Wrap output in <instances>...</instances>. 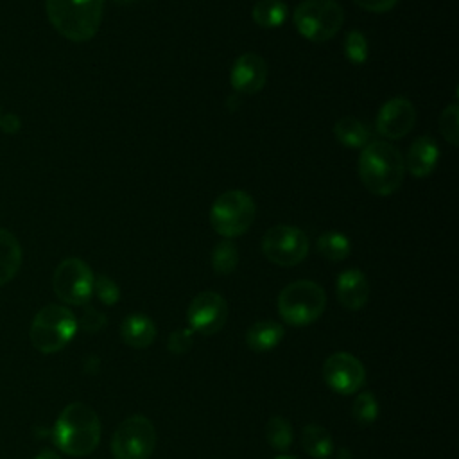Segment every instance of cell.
I'll return each instance as SVG.
<instances>
[{"label":"cell","instance_id":"1","mask_svg":"<svg viewBox=\"0 0 459 459\" xmlns=\"http://www.w3.org/2000/svg\"><path fill=\"white\" fill-rule=\"evenodd\" d=\"M357 169L364 188L378 197L393 195L405 176L403 154L387 140H371L362 147Z\"/></svg>","mask_w":459,"mask_h":459},{"label":"cell","instance_id":"2","mask_svg":"<svg viewBox=\"0 0 459 459\" xmlns=\"http://www.w3.org/2000/svg\"><path fill=\"white\" fill-rule=\"evenodd\" d=\"M100 429V420L90 405L72 402L57 416L52 429V439L66 455L82 457L97 448Z\"/></svg>","mask_w":459,"mask_h":459},{"label":"cell","instance_id":"3","mask_svg":"<svg viewBox=\"0 0 459 459\" xmlns=\"http://www.w3.org/2000/svg\"><path fill=\"white\" fill-rule=\"evenodd\" d=\"M50 25L66 39L90 41L102 22L104 0H45Z\"/></svg>","mask_w":459,"mask_h":459},{"label":"cell","instance_id":"4","mask_svg":"<svg viewBox=\"0 0 459 459\" xmlns=\"http://www.w3.org/2000/svg\"><path fill=\"white\" fill-rule=\"evenodd\" d=\"M325 307L326 292L312 280H296L278 294V314L292 326H307L317 321Z\"/></svg>","mask_w":459,"mask_h":459},{"label":"cell","instance_id":"5","mask_svg":"<svg viewBox=\"0 0 459 459\" xmlns=\"http://www.w3.org/2000/svg\"><path fill=\"white\" fill-rule=\"evenodd\" d=\"M77 319L65 305H45L30 323V342L41 353L63 350L77 332Z\"/></svg>","mask_w":459,"mask_h":459},{"label":"cell","instance_id":"6","mask_svg":"<svg viewBox=\"0 0 459 459\" xmlns=\"http://www.w3.org/2000/svg\"><path fill=\"white\" fill-rule=\"evenodd\" d=\"M255 199L244 190L222 192L210 208V224L224 238L244 235L255 222Z\"/></svg>","mask_w":459,"mask_h":459},{"label":"cell","instance_id":"7","mask_svg":"<svg viewBox=\"0 0 459 459\" xmlns=\"http://www.w3.org/2000/svg\"><path fill=\"white\" fill-rule=\"evenodd\" d=\"M292 20L305 39L323 43L341 30L344 11L335 0H303L294 9Z\"/></svg>","mask_w":459,"mask_h":459},{"label":"cell","instance_id":"8","mask_svg":"<svg viewBox=\"0 0 459 459\" xmlns=\"http://www.w3.org/2000/svg\"><path fill=\"white\" fill-rule=\"evenodd\" d=\"M156 446V429L147 416L133 414L126 418L111 437L115 459H149Z\"/></svg>","mask_w":459,"mask_h":459},{"label":"cell","instance_id":"9","mask_svg":"<svg viewBox=\"0 0 459 459\" xmlns=\"http://www.w3.org/2000/svg\"><path fill=\"white\" fill-rule=\"evenodd\" d=\"M310 244L303 230L289 224H276L262 237V253L280 267H294L305 260Z\"/></svg>","mask_w":459,"mask_h":459},{"label":"cell","instance_id":"10","mask_svg":"<svg viewBox=\"0 0 459 459\" xmlns=\"http://www.w3.org/2000/svg\"><path fill=\"white\" fill-rule=\"evenodd\" d=\"M93 273L90 265L75 256L65 258L54 271L52 289L66 305H86L93 294Z\"/></svg>","mask_w":459,"mask_h":459},{"label":"cell","instance_id":"11","mask_svg":"<svg viewBox=\"0 0 459 459\" xmlns=\"http://www.w3.org/2000/svg\"><path fill=\"white\" fill-rule=\"evenodd\" d=\"M186 321L192 332L213 335L221 332L228 321V303L215 290L199 292L186 308Z\"/></svg>","mask_w":459,"mask_h":459},{"label":"cell","instance_id":"12","mask_svg":"<svg viewBox=\"0 0 459 459\" xmlns=\"http://www.w3.org/2000/svg\"><path fill=\"white\" fill-rule=\"evenodd\" d=\"M323 378L326 385L339 394H353L366 384L364 364L351 353L335 351L323 364Z\"/></svg>","mask_w":459,"mask_h":459},{"label":"cell","instance_id":"13","mask_svg":"<svg viewBox=\"0 0 459 459\" xmlns=\"http://www.w3.org/2000/svg\"><path fill=\"white\" fill-rule=\"evenodd\" d=\"M416 124V108L405 97H393L382 104L375 118V129L387 140L407 136Z\"/></svg>","mask_w":459,"mask_h":459},{"label":"cell","instance_id":"14","mask_svg":"<svg viewBox=\"0 0 459 459\" xmlns=\"http://www.w3.org/2000/svg\"><path fill=\"white\" fill-rule=\"evenodd\" d=\"M267 75L265 59L256 52H244L231 65L230 84L240 95H255L265 86Z\"/></svg>","mask_w":459,"mask_h":459},{"label":"cell","instance_id":"15","mask_svg":"<svg viewBox=\"0 0 459 459\" xmlns=\"http://www.w3.org/2000/svg\"><path fill=\"white\" fill-rule=\"evenodd\" d=\"M335 292L339 303L348 310L362 308L369 299V281L359 269H346L337 276Z\"/></svg>","mask_w":459,"mask_h":459},{"label":"cell","instance_id":"16","mask_svg":"<svg viewBox=\"0 0 459 459\" xmlns=\"http://www.w3.org/2000/svg\"><path fill=\"white\" fill-rule=\"evenodd\" d=\"M405 169L409 170L411 176L423 179L430 176L439 161V147L434 138L423 134L416 138L407 152V158H403Z\"/></svg>","mask_w":459,"mask_h":459},{"label":"cell","instance_id":"17","mask_svg":"<svg viewBox=\"0 0 459 459\" xmlns=\"http://www.w3.org/2000/svg\"><path fill=\"white\" fill-rule=\"evenodd\" d=\"M120 337L131 348H149L156 339V325L145 314H129L120 325Z\"/></svg>","mask_w":459,"mask_h":459},{"label":"cell","instance_id":"18","mask_svg":"<svg viewBox=\"0 0 459 459\" xmlns=\"http://www.w3.org/2000/svg\"><path fill=\"white\" fill-rule=\"evenodd\" d=\"M285 335L283 325L271 321V319H262L253 323L247 332H246V344L253 351H269L276 348Z\"/></svg>","mask_w":459,"mask_h":459},{"label":"cell","instance_id":"19","mask_svg":"<svg viewBox=\"0 0 459 459\" xmlns=\"http://www.w3.org/2000/svg\"><path fill=\"white\" fill-rule=\"evenodd\" d=\"M22 258L23 255L18 238L11 231L0 228V285H5L18 274Z\"/></svg>","mask_w":459,"mask_h":459},{"label":"cell","instance_id":"20","mask_svg":"<svg viewBox=\"0 0 459 459\" xmlns=\"http://www.w3.org/2000/svg\"><path fill=\"white\" fill-rule=\"evenodd\" d=\"M333 134L339 143L350 149H362L371 142L369 127L355 118V117H342L333 124Z\"/></svg>","mask_w":459,"mask_h":459},{"label":"cell","instance_id":"21","mask_svg":"<svg viewBox=\"0 0 459 459\" xmlns=\"http://www.w3.org/2000/svg\"><path fill=\"white\" fill-rule=\"evenodd\" d=\"M301 446L314 459H328L333 452V439L325 427L308 423L301 430Z\"/></svg>","mask_w":459,"mask_h":459},{"label":"cell","instance_id":"22","mask_svg":"<svg viewBox=\"0 0 459 459\" xmlns=\"http://www.w3.org/2000/svg\"><path fill=\"white\" fill-rule=\"evenodd\" d=\"M287 14L289 9L281 0H258L251 11L253 22L264 29L281 27L287 20Z\"/></svg>","mask_w":459,"mask_h":459},{"label":"cell","instance_id":"23","mask_svg":"<svg viewBox=\"0 0 459 459\" xmlns=\"http://www.w3.org/2000/svg\"><path fill=\"white\" fill-rule=\"evenodd\" d=\"M317 253L325 256L330 262H341L350 256L351 242L350 238L341 231H325L317 237L316 242Z\"/></svg>","mask_w":459,"mask_h":459},{"label":"cell","instance_id":"24","mask_svg":"<svg viewBox=\"0 0 459 459\" xmlns=\"http://www.w3.org/2000/svg\"><path fill=\"white\" fill-rule=\"evenodd\" d=\"M265 437L271 448L278 452H285L290 448L294 439L292 425L283 416H271L265 425Z\"/></svg>","mask_w":459,"mask_h":459},{"label":"cell","instance_id":"25","mask_svg":"<svg viewBox=\"0 0 459 459\" xmlns=\"http://www.w3.org/2000/svg\"><path fill=\"white\" fill-rule=\"evenodd\" d=\"M237 264H238V249L230 238H224L219 244H215L212 251V269L217 274H222V276L231 274L237 269Z\"/></svg>","mask_w":459,"mask_h":459},{"label":"cell","instance_id":"26","mask_svg":"<svg viewBox=\"0 0 459 459\" xmlns=\"http://www.w3.org/2000/svg\"><path fill=\"white\" fill-rule=\"evenodd\" d=\"M342 48H344L346 59L355 66L364 65L369 57V43L364 32L360 30H350L342 41Z\"/></svg>","mask_w":459,"mask_h":459},{"label":"cell","instance_id":"27","mask_svg":"<svg viewBox=\"0 0 459 459\" xmlns=\"http://www.w3.org/2000/svg\"><path fill=\"white\" fill-rule=\"evenodd\" d=\"M378 412H380V407H378L377 396L371 391H362L353 400L351 414H353L355 421H359L362 425H369V423L377 421Z\"/></svg>","mask_w":459,"mask_h":459},{"label":"cell","instance_id":"28","mask_svg":"<svg viewBox=\"0 0 459 459\" xmlns=\"http://www.w3.org/2000/svg\"><path fill=\"white\" fill-rule=\"evenodd\" d=\"M439 133L445 140L457 147L459 145V106L457 102L448 104L439 115Z\"/></svg>","mask_w":459,"mask_h":459},{"label":"cell","instance_id":"29","mask_svg":"<svg viewBox=\"0 0 459 459\" xmlns=\"http://www.w3.org/2000/svg\"><path fill=\"white\" fill-rule=\"evenodd\" d=\"M93 294L104 303V305H115L120 299V289L115 283V280H111L106 274H99L93 280Z\"/></svg>","mask_w":459,"mask_h":459},{"label":"cell","instance_id":"30","mask_svg":"<svg viewBox=\"0 0 459 459\" xmlns=\"http://www.w3.org/2000/svg\"><path fill=\"white\" fill-rule=\"evenodd\" d=\"M192 344H194V332L190 328H176L174 332L169 333L167 350L174 355H183L190 351Z\"/></svg>","mask_w":459,"mask_h":459},{"label":"cell","instance_id":"31","mask_svg":"<svg viewBox=\"0 0 459 459\" xmlns=\"http://www.w3.org/2000/svg\"><path fill=\"white\" fill-rule=\"evenodd\" d=\"M106 325H108L106 316L90 305L84 308L81 319L77 321V326H81L84 332H90V333L102 330Z\"/></svg>","mask_w":459,"mask_h":459},{"label":"cell","instance_id":"32","mask_svg":"<svg viewBox=\"0 0 459 459\" xmlns=\"http://www.w3.org/2000/svg\"><path fill=\"white\" fill-rule=\"evenodd\" d=\"M360 9L369 13H387L391 11L398 0H353Z\"/></svg>","mask_w":459,"mask_h":459},{"label":"cell","instance_id":"33","mask_svg":"<svg viewBox=\"0 0 459 459\" xmlns=\"http://www.w3.org/2000/svg\"><path fill=\"white\" fill-rule=\"evenodd\" d=\"M0 129L5 134H16L22 129V118L14 113H7L0 117Z\"/></svg>","mask_w":459,"mask_h":459},{"label":"cell","instance_id":"34","mask_svg":"<svg viewBox=\"0 0 459 459\" xmlns=\"http://www.w3.org/2000/svg\"><path fill=\"white\" fill-rule=\"evenodd\" d=\"M34 459H61V457H59L57 452H54V450H50V448H43Z\"/></svg>","mask_w":459,"mask_h":459},{"label":"cell","instance_id":"35","mask_svg":"<svg viewBox=\"0 0 459 459\" xmlns=\"http://www.w3.org/2000/svg\"><path fill=\"white\" fill-rule=\"evenodd\" d=\"M276 459H298V457H294V455H278Z\"/></svg>","mask_w":459,"mask_h":459},{"label":"cell","instance_id":"36","mask_svg":"<svg viewBox=\"0 0 459 459\" xmlns=\"http://www.w3.org/2000/svg\"><path fill=\"white\" fill-rule=\"evenodd\" d=\"M115 2H131V0H115Z\"/></svg>","mask_w":459,"mask_h":459},{"label":"cell","instance_id":"37","mask_svg":"<svg viewBox=\"0 0 459 459\" xmlns=\"http://www.w3.org/2000/svg\"><path fill=\"white\" fill-rule=\"evenodd\" d=\"M0 117H2V111H0Z\"/></svg>","mask_w":459,"mask_h":459}]
</instances>
